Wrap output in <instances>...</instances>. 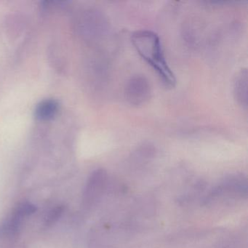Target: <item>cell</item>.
I'll use <instances>...</instances> for the list:
<instances>
[{
    "label": "cell",
    "instance_id": "cell-1",
    "mask_svg": "<svg viewBox=\"0 0 248 248\" xmlns=\"http://www.w3.org/2000/svg\"><path fill=\"white\" fill-rule=\"evenodd\" d=\"M131 41L139 54L157 74L162 82L169 88L176 85V78L170 68L157 34L150 30H139L132 34Z\"/></svg>",
    "mask_w": 248,
    "mask_h": 248
},
{
    "label": "cell",
    "instance_id": "cell-2",
    "mask_svg": "<svg viewBox=\"0 0 248 248\" xmlns=\"http://www.w3.org/2000/svg\"><path fill=\"white\" fill-rule=\"evenodd\" d=\"M152 88L149 79L143 75H133L126 83L124 96L135 107L143 105L150 98Z\"/></svg>",
    "mask_w": 248,
    "mask_h": 248
},
{
    "label": "cell",
    "instance_id": "cell-3",
    "mask_svg": "<svg viewBox=\"0 0 248 248\" xmlns=\"http://www.w3.org/2000/svg\"><path fill=\"white\" fill-rule=\"evenodd\" d=\"M108 175L104 170L94 171L86 184L83 193V203L86 207H92L101 198L107 186Z\"/></svg>",
    "mask_w": 248,
    "mask_h": 248
},
{
    "label": "cell",
    "instance_id": "cell-4",
    "mask_svg": "<svg viewBox=\"0 0 248 248\" xmlns=\"http://www.w3.org/2000/svg\"><path fill=\"white\" fill-rule=\"evenodd\" d=\"M36 208L33 204L28 202L21 203L14 210L9 219L6 220L1 228V232L8 236L16 234L19 230L23 219L33 214Z\"/></svg>",
    "mask_w": 248,
    "mask_h": 248
},
{
    "label": "cell",
    "instance_id": "cell-5",
    "mask_svg": "<svg viewBox=\"0 0 248 248\" xmlns=\"http://www.w3.org/2000/svg\"><path fill=\"white\" fill-rule=\"evenodd\" d=\"M248 71L241 69L233 80V95L238 104L247 108L248 107Z\"/></svg>",
    "mask_w": 248,
    "mask_h": 248
},
{
    "label": "cell",
    "instance_id": "cell-6",
    "mask_svg": "<svg viewBox=\"0 0 248 248\" xmlns=\"http://www.w3.org/2000/svg\"><path fill=\"white\" fill-rule=\"evenodd\" d=\"M59 107V101L54 98L43 100L36 106L34 117L39 121H49L57 115Z\"/></svg>",
    "mask_w": 248,
    "mask_h": 248
},
{
    "label": "cell",
    "instance_id": "cell-7",
    "mask_svg": "<svg viewBox=\"0 0 248 248\" xmlns=\"http://www.w3.org/2000/svg\"><path fill=\"white\" fill-rule=\"evenodd\" d=\"M63 212V207H62V206H58L56 208L53 209V210L48 213L47 217H46V225L50 226V225L56 223V222L59 220V217L62 216Z\"/></svg>",
    "mask_w": 248,
    "mask_h": 248
}]
</instances>
